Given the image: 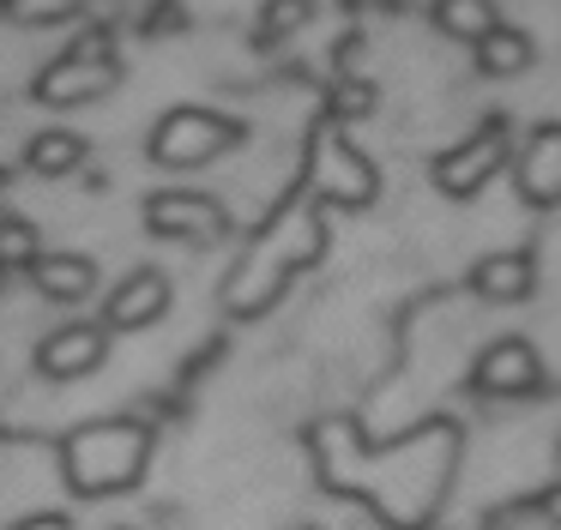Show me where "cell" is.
Wrapping results in <instances>:
<instances>
[{"instance_id": "20", "label": "cell", "mask_w": 561, "mask_h": 530, "mask_svg": "<svg viewBox=\"0 0 561 530\" xmlns=\"http://www.w3.org/2000/svg\"><path fill=\"white\" fill-rule=\"evenodd\" d=\"M13 530H73L67 518H55V512H43V518H25V525H13Z\"/></svg>"}, {"instance_id": "12", "label": "cell", "mask_w": 561, "mask_h": 530, "mask_svg": "<svg viewBox=\"0 0 561 530\" xmlns=\"http://www.w3.org/2000/svg\"><path fill=\"white\" fill-rule=\"evenodd\" d=\"M25 272H31V284H37L49 301H85L91 289H98V265L79 260V253H37Z\"/></svg>"}, {"instance_id": "19", "label": "cell", "mask_w": 561, "mask_h": 530, "mask_svg": "<svg viewBox=\"0 0 561 530\" xmlns=\"http://www.w3.org/2000/svg\"><path fill=\"white\" fill-rule=\"evenodd\" d=\"M308 0H272L266 7V19H260V43H278V36H290L296 24H308Z\"/></svg>"}, {"instance_id": "2", "label": "cell", "mask_w": 561, "mask_h": 530, "mask_svg": "<svg viewBox=\"0 0 561 530\" xmlns=\"http://www.w3.org/2000/svg\"><path fill=\"white\" fill-rule=\"evenodd\" d=\"M61 458H67V482L79 494L134 488L151 458V428L146 422H91V428H79L61 446Z\"/></svg>"}, {"instance_id": "10", "label": "cell", "mask_w": 561, "mask_h": 530, "mask_svg": "<svg viewBox=\"0 0 561 530\" xmlns=\"http://www.w3.org/2000/svg\"><path fill=\"white\" fill-rule=\"evenodd\" d=\"M170 313V277L163 272H134L103 308V332H139Z\"/></svg>"}, {"instance_id": "9", "label": "cell", "mask_w": 561, "mask_h": 530, "mask_svg": "<svg viewBox=\"0 0 561 530\" xmlns=\"http://www.w3.org/2000/svg\"><path fill=\"white\" fill-rule=\"evenodd\" d=\"M477 385L495 398H525L543 385V368H537V349L525 344V337H501V344L483 349V361H477Z\"/></svg>"}, {"instance_id": "4", "label": "cell", "mask_w": 561, "mask_h": 530, "mask_svg": "<svg viewBox=\"0 0 561 530\" xmlns=\"http://www.w3.org/2000/svg\"><path fill=\"white\" fill-rule=\"evenodd\" d=\"M115 79H122V67H115V55L103 48V36H85V43H73L55 67H43L37 79V103H91V96L115 91Z\"/></svg>"}, {"instance_id": "21", "label": "cell", "mask_w": 561, "mask_h": 530, "mask_svg": "<svg viewBox=\"0 0 561 530\" xmlns=\"http://www.w3.org/2000/svg\"><path fill=\"white\" fill-rule=\"evenodd\" d=\"M302 530H314V525H302Z\"/></svg>"}, {"instance_id": "5", "label": "cell", "mask_w": 561, "mask_h": 530, "mask_svg": "<svg viewBox=\"0 0 561 530\" xmlns=\"http://www.w3.org/2000/svg\"><path fill=\"white\" fill-rule=\"evenodd\" d=\"M146 229L163 241H224L230 235V211L211 193L170 187V193H151L146 199Z\"/></svg>"}, {"instance_id": "14", "label": "cell", "mask_w": 561, "mask_h": 530, "mask_svg": "<svg viewBox=\"0 0 561 530\" xmlns=\"http://www.w3.org/2000/svg\"><path fill=\"white\" fill-rule=\"evenodd\" d=\"M531 60H537V43L525 31H513V24H495V31L477 43V67H483L489 79H519Z\"/></svg>"}, {"instance_id": "7", "label": "cell", "mask_w": 561, "mask_h": 530, "mask_svg": "<svg viewBox=\"0 0 561 530\" xmlns=\"http://www.w3.org/2000/svg\"><path fill=\"white\" fill-rule=\"evenodd\" d=\"M308 193L320 199H339V205H368L375 199V169H368L363 151L339 139V132H320L314 139V169H308Z\"/></svg>"}, {"instance_id": "6", "label": "cell", "mask_w": 561, "mask_h": 530, "mask_svg": "<svg viewBox=\"0 0 561 530\" xmlns=\"http://www.w3.org/2000/svg\"><path fill=\"white\" fill-rule=\"evenodd\" d=\"M501 163H507V120H483L471 139L453 145L435 163V187L447 193V199H471L483 181L501 175Z\"/></svg>"}, {"instance_id": "22", "label": "cell", "mask_w": 561, "mask_h": 530, "mask_svg": "<svg viewBox=\"0 0 561 530\" xmlns=\"http://www.w3.org/2000/svg\"><path fill=\"white\" fill-rule=\"evenodd\" d=\"M556 506H561V494H556Z\"/></svg>"}, {"instance_id": "18", "label": "cell", "mask_w": 561, "mask_h": 530, "mask_svg": "<svg viewBox=\"0 0 561 530\" xmlns=\"http://www.w3.org/2000/svg\"><path fill=\"white\" fill-rule=\"evenodd\" d=\"M31 260H37V235H31V223L7 217V223H0V265H7V272H25Z\"/></svg>"}, {"instance_id": "11", "label": "cell", "mask_w": 561, "mask_h": 530, "mask_svg": "<svg viewBox=\"0 0 561 530\" xmlns=\"http://www.w3.org/2000/svg\"><path fill=\"white\" fill-rule=\"evenodd\" d=\"M513 175H519V193L531 205H556L561 199V120H549V127H537L531 139H525Z\"/></svg>"}, {"instance_id": "15", "label": "cell", "mask_w": 561, "mask_h": 530, "mask_svg": "<svg viewBox=\"0 0 561 530\" xmlns=\"http://www.w3.org/2000/svg\"><path fill=\"white\" fill-rule=\"evenodd\" d=\"M435 24L447 36H459V43H483L501 24V12H495V0H435Z\"/></svg>"}, {"instance_id": "3", "label": "cell", "mask_w": 561, "mask_h": 530, "mask_svg": "<svg viewBox=\"0 0 561 530\" xmlns=\"http://www.w3.org/2000/svg\"><path fill=\"white\" fill-rule=\"evenodd\" d=\"M242 139V127L224 115H206V108H170V115L151 127V157L170 169H194L206 163V157L230 151V145Z\"/></svg>"}, {"instance_id": "8", "label": "cell", "mask_w": 561, "mask_h": 530, "mask_svg": "<svg viewBox=\"0 0 561 530\" xmlns=\"http://www.w3.org/2000/svg\"><path fill=\"white\" fill-rule=\"evenodd\" d=\"M103 356H110V332L103 325H61V332L43 337L37 368L49 380H79V373H98Z\"/></svg>"}, {"instance_id": "13", "label": "cell", "mask_w": 561, "mask_h": 530, "mask_svg": "<svg viewBox=\"0 0 561 530\" xmlns=\"http://www.w3.org/2000/svg\"><path fill=\"white\" fill-rule=\"evenodd\" d=\"M471 284L483 289L489 301H525V296H531V284H537L531 253H525V247H513V253H489V260L477 265Z\"/></svg>"}, {"instance_id": "17", "label": "cell", "mask_w": 561, "mask_h": 530, "mask_svg": "<svg viewBox=\"0 0 561 530\" xmlns=\"http://www.w3.org/2000/svg\"><path fill=\"white\" fill-rule=\"evenodd\" d=\"M73 12H79V0H0V19H13V24H61Z\"/></svg>"}, {"instance_id": "1", "label": "cell", "mask_w": 561, "mask_h": 530, "mask_svg": "<svg viewBox=\"0 0 561 530\" xmlns=\"http://www.w3.org/2000/svg\"><path fill=\"white\" fill-rule=\"evenodd\" d=\"M314 260H320V217H314V205L296 199V205H284V211L272 217V229L254 241V253L242 260V272L230 277L224 308H230V313L272 308V296L290 284L296 265H314Z\"/></svg>"}, {"instance_id": "16", "label": "cell", "mask_w": 561, "mask_h": 530, "mask_svg": "<svg viewBox=\"0 0 561 530\" xmlns=\"http://www.w3.org/2000/svg\"><path fill=\"white\" fill-rule=\"evenodd\" d=\"M85 163V139L79 132H37L31 139V169L37 175H73Z\"/></svg>"}]
</instances>
